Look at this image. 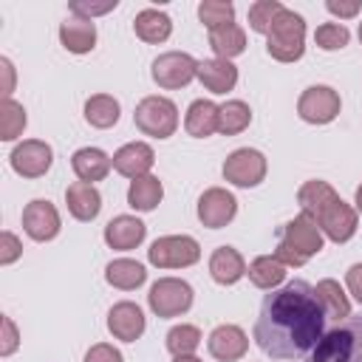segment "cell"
I'll return each instance as SVG.
<instances>
[{"label":"cell","instance_id":"cell-1","mask_svg":"<svg viewBox=\"0 0 362 362\" xmlns=\"http://www.w3.org/2000/svg\"><path fill=\"white\" fill-rule=\"evenodd\" d=\"M325 334V314L305 280H291L263 297L255 320V342L272 359H297Z\"/></svg>","mask_w":362,"mask_h":362},{"label":"cell","instance_id":"cell-2","mask_svg":"<svg viewBox=\"0 0 362 362\" xmlns=\"http://www.w3.org/2000/svg\"><path fill=\"white\" fill-rule=\"evenodd\" d=\"M325 246V235L320 232L317 221H311L308 215H297L291 221H286L277 232V249L274 257L288 269V266H305L314 255H320Z\"/></svg>","mask_w":362,"mask_h":362},{"label":"cell","instance_id":"cell-3","mask_svg":"<svg viewBox=\"0 0 362 362\" xmlns=\"http://www.w3.org/2000/svg\"><path fill=\"white\" fill-rule=\"evenodd\" d=\"M303 362H362V314L337 322L303 356Z\"/></svg>","mask_w":362,"mask_h":362},{"label":"cell","instance_id":"cell-4","mask_svg":"<svg viewBox=\"0 0 362 362\" xmlns=\"http://www.w3.org/2000/svg\"><path fill=\"white\" fill-rule=\"evenodd\" d=\"M266 51L277 62H297L305 54V20L297 11L283 8L266 34Z\"/></svg>","mask_w":362,"mask_h":362},{"label":"cell","instance_id":"cell-5","mask_svg":"<svg viewBox=\"0 0 362 362\" xmlns=\"http://www.w3.org/2000/svg\"><path fill=\"white\" fill-rule=\"evenodd\" d=\"M133 122L150 139H170L178 130V107L167 96H144L133 110Z\"/></svg>","mask_w":362,"mask_h":362},{"label":"cell","instance_id":"cell-6","mask_svg":"<svg viewBox=\"0 0 362 362\" xmlns=\"http://www.w3.org/2000/svg\"><path fill=\"white\" fill-rule=\"evenodd\" d=\"M192 300H195V291L181 277H158L147 294L150 311L161 320H173V317L187 314L192 308Z\"/></svg>","mask_w":362,"mask_h":362},{"label":"cell","instance_id":"cell-7","mask_svg":"<svg viewBox=\"0 0 362 362\" xmlns=\"http://www.w3.org/2000/svg\"><path fill=\"white\" fill-rule=\"evenodd\" d=\"M147 260L156 269H187L201 260V246L189 235H164L150 243Z\"/></svg>","mask_w":362,"mask_h":362},{"label":"cell","instance_id":"cell-8","mask_svg":"<svg viewBox=\"0 0 362 362\" xmlns=\"http://www.w3.org/2000/svg\"><path fill=\"white\" fill-rule=\"evenodd\" d=\"M198 74V59L187 51H167V54H158L153 59V68H150V76L158 88L164 90H178V88H187Z\"/></svg>","mask_w":362,"mask_h":362},{"label":"cell","instance_id":"cell-9","mask_svg":"<svg viewBox=\"0 0 362 362\" xmlns=\"http://www.w3.org/2000/svg\"><path fill=\"white\" fill-rule=\"evenodd\" d=\"M266 170H269L266 156L255 147H238L223 161V178L232 187H243V189L257 187L266 178Z\"/></svg>","mask_w":362,"mask_h":362},{"label":"cell","instance_id":"cell-10","mask_svg":"<svg viewBox=\"0 0 362 362\" xmlns=\"http://www.w3.org/2000/svg\"><path fill=\"white\" fill-rule=\"evenodd\" d=\"M339 93L328 85H311L297 99V116L308 124H328L339 116Z\"/></svg>","mask_w":362,"mask_h":362},{"label":"cell","instance_id":"cell-11","mask_svg":"<svg viewBox=\"0 0 362 362\" xmlns=\"http://www.w3.org/2000/svg\"><path fill=\"white\" fill-rule=\"evenodd\" d=\"M8 161H11V170L17 175H23V178H40V175H45L51 170L54 150H51V144L40 141V139H25V141H20L11 150Z\"/></svg>","mask_w":362,"mask_h":362},{"label":"cell","instance_id":"cell-12","mask_svg":"<svg viewBox=\"0 0 362 362\" xmlns=\"http://www.w3.org/2000/svg\"><path fill=\"white\" fill-rule=\"evenodd\" d=\"M23 229L31 240L37 243H45V240H54L62 229V221H59V212L57 206L48 201V198H34L25 204L23 209Z\"/></svg>","mask_w":362,"mask_h":362},{"label":"cell","instance_id":"cell-13","mask_svg":"<svg viewBox=\"0 0 362 362\" xmlns=\"http://www.w3.org/2000/svg\"><path fill=\"white\" fill-rule=\"evenodd\" d=\"M317 226L320 232L334 240V243H348L354 235H356V226H359V212L345 204L342 198L331 201L320 215H317Z\"/></svg>","mask_w":362,"mask_h":362},{"label":"cell","instance_id":"cell-14","mask_svg":"<svg viewBox=\"0 0 362 362\" xmlns=\"http://www.w3.org/2000/svg\"><path fill=\"white\" fill-rule=\"evenodd\" d=\"M238 215V198L223 187H209L198 198V221L206 229H221Z\"/></svg>","mask_w":362,"mask_h":362},{"label":"cell","instance_id":"cell-15","mask_svg":"<svg viewBox=\"0 0 362 362\" xmlns=\"http://www.w3.org/2000/svg\"><path fill=\"white\" fill-rule=\"evenodd\" d=\"M206 348H209V354H212L218 362H238V359H243L246 351H249V337H246V331H243L240 325L223 322V325H218V328L209 334Z\"/></svg>","mask_w":362,"mask_h":362},{"label":"cell","instance_id":"cell-16","mask_svg":"<svg viewBox=\"0 0 362 362\" xmlns=\"http://www.w3.org/2000/svg\"><path fill=\"white\" fill-rule=\"evenodd\" d=\"M153 164H156V153L147 141H130V144H124L113 153V170L119 175L130 178V181H136L141 175H150Z\"/></svg>","mask_w":362,"mask_h":362},{"label":"cell","instance_id":"cell-17","mask_svg":"<svg viewBox=\"0 0 362 362\" xmlns=\"http://www.w3.org/2000/svg\"><path fill=\"white\" fill-rule=\"evenodd\" d=\"M144 328H147L144 311L130 300H122L107 311V331L122 342H136L144 334Z\"/></svg>","mask_w":362,"mask_h":362},{"label":"cell","instance_id":"cell-18","mask_svg":"<svg viewBox=\"0 0 362 362\" xmlns=\"http://www.w3.org/2000/svg\"><path fill=\"white\" fill-rule=\"evenodd\" d=\"M144 238H147V226L136 215H116L105 226V243L113 252H130V249L141 246Z\"/></svg>","mask_w":362,"mask_h":362},{"label":"cell","instance_id":"cell-19","mask_svg":"<svg viewBox=\"0 0 362 362\" xmlns=\"http://www.w3.org/2000/svg\"><path fill=\"white\" fill-rule=\"evenodd\" d=\"M59 42L71 54H90L96 48V23L85 17H65L59 23Z\"/></svg>","mask_w":362,"mask_h":362},{"label":"cell","instance_id":"cell-20","mask_svg":"<svg viewBox=\"0 0 362 362\" xmlns=\"http://www.w3.org/2000/svg\"><path fill=\"white\" fill-rule=\"evenodd\" d=\"M195 79L209 90V93H229L238 85V68L229 59H201Z\"/></svg>","mask_w":362,"mask_h":362},{"label":"cell","instance_id":"cell-21","mask_svg":"<svg viewBox=\"0 0 362 362\" xmlns=\"http://www.w3.org/2000/svg\"><path fill=\"white\" fill-rule=\"evenodd\" d=\"M246 260L235 246H218L209 255V274L218 286H235L246 274Z\"/></svg>","mask_w":362,"mask_h":362},{"label":"cell","instance_id":"cell-22","mask_svg":"<svg viewBox=\"0 0 362 362\" xmlns=\"http://www.w3.org/2000/svg\"><path fill=\"white\" fill-rule=\"evenodd\" d=\"M71 167H74V173H76L79 181L96 184V181L107 178V173L113 167V158L105 150H99V147H79L71 156Z\"/></svg>","mask_w":362,"mask_h":362},{"label":"cell","instance_id":"cell-23","mask_svg":"<svg viewBox=\"0 0 362 362\" xmlns=\"http://www.w3.org/2000/svg\"><path fill=\"white\" fill-rule=\"evenodd\" d=\"M65 204H68V212H71L76 221L88 223V221H93V218L99 215V209H102V195H99V189H96L93 184L74 181V184H68V189H65Z\"/></svg>","mask_w":362,"mask_h":362},{"label":"cell","instance_id":"cell-24","mask_svg":"<svg viewBox=\"0 0 362 362\" xmlns=\"http://www.w3.org/2000/svg\"><path fill=\"white\" fill-rule=\"evenodd\" d=\"M133 31L139 40H144L150 45H161L173 34V20H170V14H164L158 8H141L133 17Z\"/></svg>","mask_w":362,"mask_h":362},{"label":"cell","instance_id":"cell-25","mask_svg":"<svg viewBox=\"0 0 362 362\" xmlns=\"http://www.w3.org/2000/svg\"><path fill=\"white\" fill-rule=\"evenodd\" d=\"M218 107L212 99H195L189 107H187V116H184V130L192 136V139H206L212 133H218Z\"/></svg>","mask_w":362,"mask_h":362},{"label":"cell","instance_id":"cell-26","mask_svg":"<svg viewBox=\"0 0 362 362\" xmlns=\"http://www.w3.org/2000/svg\"><path fill=\"white\" fill-rule=\"evenodd\" d=\"M314 294H317V300H320V308H322L325 320L342 322V320L351 317V300H348L345 288H342L337 280H331V277L320 280V283L314 286Z\"/></svg>","mask_w":362,"mask_h":362},{"label":"cell","instance_id":"cell-27","mask_svg":"<svg viewBox=\"0 0 362 362\" xmlns=\"http://www.w3.org/2000/svg\"><path fill=\"white\" fill-rule=\"evenodd\" d=\"M337 198H339L337 189H334L328 181H322V178H311V181H305V184L297 189L300 212L308 215L311 221H317V215H320L331 201H337Z\"/></svg>","mask_w":362,"mask_h":362},{"label":"cell","instance_id":"cell-28","mask_svg":"<svg viewBox=\"0 0 362 362\" xmlns=\"http://www.w3.org/2000/svg\"><path fill=\"white\" fill-rule=\"evenodd\" d=\"M105 280L113 286V288H122V291H133L139 288L144 280H147V269L139 263V260H130V257H116L105 266Z\"/></svg>","mask_w":362,"mask_h":362},{"label":"cell","instance_id":"cell-29","mask_svg":"<svg viewBox=\"0 0 362 362\" xmlns=\"http://www.w3.org/2000/svg\"><path fill=\"white\" fill-rule=\"evenodd\" d=\"M164 198V184L156 175H141L127 187V204L136 212H153Z\"/></svg>","mask_w":362,"mask_h":362},{"label":"cell","instance_id":"cell-30","mask_svg":"<svg viewBox=\"0 0 362 362\" xmlns=\"http://www.w3.org/2000/svg\"><path fill=\"white\" fill-rule=\"evenodd\" d=\"M209 48L215 51L218 59H235L246 51V31L238 23H229L218 31H209Z\"/></svg>","mask_w":362,"mask_h":362},{"label":"cell","instance_id":"cell-31","mask_svg":"<svg viewBox=\"0 0 362 362\" xmlns=\"http://www.w3.org/2000/svg\"><path fill=\"white\" fill-rule=\"evenodd\" d=\"M122 116V107H119V99H113L110 93H93L88 102H85V122L96 130H107L119 122Z\"/></svg>","mask_w":362,"mask_h":362},{"label":"cell","instance_id":"cell-32","mask_svg":"<svg viewBox=\"0 0 362 362\" xmlns=\"http://www.w3.org/2000/svg\"><path fill=\"white\" fill-rule=\"evenodd\" d=\"M246 274H249L252 286H257V288H263V291H274V288L286 280V266H283L274 255H260V257H255V260L249 263Z\"/></svg>","mask_w":362,"mask_h":362},{"label":"cell","instance_id":"cell-33","mask_svg":"<svg viewBox=\"0 0 362 362\" xmlns=\"http://www.w3.org/2000/svg\"><path fill=\"white\" fill-rule=\"evenodd\" d=\"M252 124V107L243 99H229L218 107V133L238 136Z\"/></svg>","mask_w":362,"mask_h":362},{"label":"cell","instance_id":"cell-34","mask_svg":"<svg viewBox=\"0 0 362 362\" xmlns=\"http://www.w3.org/2000/svg\"><path fill=\"white\" fill-rule=\"evenodd\" d=\"M164 339H167V351H170L173 356H189V354L198 351V345H201L204 337H201L198 325L181 322V325H173Z\"/></svg>","mask_w":362,"mask_h":362},{"label":"cell","instance_id":"cell-35","mask_svg":"<svg viewBox=\"0 0 362 362\" xmlns=\"http://www.w3.org/2000/svg\"><path fill=\"white\" fill-rule=\"evenodd\" d=\"M25 122H28L25 107L20 102H14V99H3V105H0V139L3 141H14L17 136H23Z\"/></svg>","mask_w":362,"mask_h":362},{"label":"cell","instance_id":"cell-36","mask_svg":"<svg viewBox=\"0 0 362 362\" xmlns=\"http://www.w3.org/2000/svg\"><path fill=\"white\" fill-rule=\"evenodd\" d=\"M198 20L209 28V31H218L229 23H235V6L229 0H204L198 6Z\"/></svg>","mask_w":362,"mask_h":362},{"label":"cell","instance_id":"cell-37","mask_svg":"<svg viewBox=\"0 0 362 362\" xmlns=\"http://www.w3.org/2000/svg\"><path fill=\"white\" fill-rule=\"evenodd\" d=\"M283 8L286 6L277 3V0H257V3H252L249 6V28L257 31V34H269L272 25H274V20H277V14Z\"/></svg>","mask_w":362,"mask_h":362},{"label":"cell","instance_id":"cell-38","mask_svg":"<svg viewBox=\"0 0 362 362\" xmlns=\"http://www.w3.org/2000/svg\"><path fill=\"white\" fill-rule=\"evenodd\" d=\"M348 40H351V31L342 23H322L314 31V42L322 51H339V48L348 45Z\"/></svg>","mask_w":362,"mask_h":362},{"label":"cell","instance_id":"cell-39","mask_svg":"<svg viewBox=\"0 0 362 362\" xmlns=\"http://www.w3.org/2000/svg\"><path fill=\"white\" fill-rule=\"evenodd\" d=\"M23 255V243L14 232H0V266H11L14 260H20Z\"/></svg>","mask_w":362,"mask_h":362},{"label":"cell","instance_id":"cell-40","mask_svg":"<svg viewBox=\"0 0 362 362\" xmlns=\"http://www.w3.org/2000/svg\"><path fill=\"white\" fill-rule=\"evenodd\" d=\"M68 8H71V14H76V17L93 20V17H99V14L113 11V8H116V0H107V3H85V0H74Z\"/></svg>","mask_w":362,"mask_h":362},{"label":"cell","instance_id":"cell-41","mask_svg":"<svg viewBox=\"0 0 362 362\" xmlns=\"http://www.w3.org/2000/svg\"><path fill=\"white\" fill-rule=\"evenodd\" d=\"M0 328H3V334H0V356H11L17 351V345H20V331H17L11 317H3Z\"/></svg>","mask_w":362,"mask_h":362},{"label":"cell","instance_id":"cell-42","mask_svg":"<svg viewBox=\"0 0 362 362\" xmlns=\"http://www.w3.org/2000/svg\"><path fill=\"white\" fill-rule=\"evenodd\" d=\"M82 362H124V356L110 342H96V345L88 348V354H85Z\"/></svg>","mask_w":362,"mask_h":362},{"label":"cell","instance_id":"cell-43","mask_svg":"<svg viewBox=\"0 0 362 362\" xmlns=\"http://www.w3.org/2000/svg\"><path fill=\"white\" fill-rule=\"evenodd\" d=\"M325 8H328L334 17H339V20H351V17H356V14L362 11V3H359V0H328Z\"/></svg>","mask_w":362,"mask_h":362},{"label":"cell","instance_id":"cell-44","mask_svg":"<svg viewBox=\"0 0 362 362\" xmlns=\"http://www.w3.org/2000/svg\"><path fill=\"white\" fill-rule=\"evenodd\" d=\"M345 286H348V291L354 294V300L362 305V263H354V266L345 272Z\"/></svg>","mask_w":362,"mask_h":362},{"label":"cell","instance_id":"cell-45","mask_svg":"<svg viewBox=\"0 0 362 362\" xmlns=\"http://www.w3.org/2000/svg\"><path fill=\"white\" fill-rule=\"evenodd\" d=\"M0 74H3V99H11L14 93V65L8 57L0 59Z\"/></svg>","mask_w":362,"mask_h":362},{"label":"cell","instance_id":"cell-46","mask_svg":"<svg viewBox=\"0 0 362 362\" xmlns=\"http://www.w3.org/2000/svg\"><path fill=\"white\" fill-rule=\"evenodd\" d=\"M354 204H356V212L362 215V184L356 187V195H354Z\"/></svg>","mask_w":362,"mask_h":362},{"label":"cell","instance_id":"cell-47","mask_svg":"<svg viewBox=\"0 0 362 362\" xmlns=\"http://www.w3.org/2000/svg\"><path fill=\"white\" fill-rule=\"evenodd\" d=\"M173 362H204V359H198L195 354H189V356H173Z\"/></svg>","mask_w":362,"mask_h":362},{"label":"cell","instance_id":"cell-48","mask_svg":"<svg viewBox=\"0 0 362 362\" xmlns=\"http://www.w3.org/2000/svg\"><path fill=\"white\" fill-rule=\"evenodd\" d=\"M359 42H362V23H359Z\"/></svg>","mask_w":362,"mask_h":362}]
</instances>
